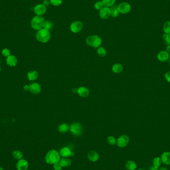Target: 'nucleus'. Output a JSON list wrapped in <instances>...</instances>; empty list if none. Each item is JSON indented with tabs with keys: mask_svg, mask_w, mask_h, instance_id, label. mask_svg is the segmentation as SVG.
I'll use <instances>...</instances> for the list:
<instances>
[{
	"mask_svg": "<svg viewBox=\"0 0 170 170\" xmlns=\"http://www.w3.org/2000/svg\"><path fill=\"white\" fill-rule=\"evenodd\" d=\"M60 155L57 151L54 149L50 150L46 154L45 160L48 164L54 165L59 162L61 159Z\"/></svg>",
	"mask_w": 170,
	"mask_h": 170,
	"instance_id": "1",
	"label": "nucleus"
},
{
	"mask_svg": "<svg viewBox=\"0 0 170 170\" xmlns=\"http://www.w3.org/2000/svg\"><path fill=\"white\" fill-rule=\"evenodd\" d=\"M35 37L39 42L44 43L49 41L51 38V33L49 29L42 28L37 31Z\"/></svg>",
	"mask_w": 170,
	"mask_h": 170,
	"instance_id": "2",
	"label": "nucleus"
},
{
	"mask_svg": "<svg viewBox=\"0 0 170 170\" xmlns=\"http://www.w3.org/2000/svg\"><path fill=\"white\" fill-rule=\"evenodd\" d=\"M45 20L42 16H35L31 19L30 26L33 29L35 30H39L43 28Z\"/></svg>",
	"mask_w": 170,
	"mask_h": 170,
	"instance_id": "3",
	"label": "nucleus"
},
{
	"mask_svg": "<svg viewBox=\"0 0 170 170\" xmlns=\"http://www.w3.org/2000/svg\"><path fill=\"white\" fill-rule=\"evenodd\" d=\"M102 42L101 37L98 35H91L86 39L87 44L93 47H98L101 45Z\"/></svg>",
	"mask_w": 170,
	"mask_h": 170,
	"instance_id": "4",
	"label": "nucleus"
},
{
	"mask_svg": "<svg viewBox=\"0 0 170 170\" xmlns=\"http://www.w3.org/2000/svg\"><path fill=\"white\" fill-rule=\"evenodd\" d=\"M69 130L74 135L78 136L82 134L83 128L80 123H75L70 125Z\"/></svg>",
	"mask_w": 170,
	"mask_h": 170,
	"instance_id": "5",
	"label": "nucleus"
},
{
	"mask_svg": "<svg viewBox=\"0 0 170 170\" xmlns=\"http://www.w3.org/2000/svg\"><path fill=\"white\" fill-rule=\"evenodd\" d=\"M83 26L84 25L81 21L76 20L72 22L70 26V29L72 33H77L82 30Z\"/></svg>",
	"mask_w": 170,
	"mask_h": 170,
	"instance_id": "6",
	"label": "nucleus"
},
{
	"mask_svg": "<svg viewBox=\"0 0 170 170\" xmlns=\"http://www.w3.org/2000/svg\"><path fill=\"white\" fill-rule=\"evenodd\" d=\"M117 9L120 14H127L130 13L131 10V7L127 2H122L117 6Z\"/></svg>",
	"mask_w": 170,
	"mask_h": 170,
	"instance_id": "7",
	"label": "nucleus"
},
{
	"mask_svg": "<svg viewBox=\"0 0 170 170\" xmlns=\"http://www.w3.org/2000/svg\"><path fill=\"white\" fill-rule=\"evenodd\" d=\"M47 11V7L42 4H37L33 7V12L36 16H42Z\"/></svg>",
	"mask_w": 170,
	"mask_h": 170,
	"instance_id": "8",
	"label": "nucleus"
},
{
	"mask_svg": "<svg viewBox=\"0 0 170 170\" xmlns=\"http://www.w3.org/2000/svg\"><path fill=\"white\" fill-rule=\"evenodd\" d=\"M99 17L103 20H108L111 17V11L110 7H104L99 11Z\"/></svg>",
	"mask_w": 170,
	"mask_h": 170,
	"instance_id": "9",
	"label": "nucleus"
},
{
	"mask_svg": "<svg viewBox=\"0 0 170 170\" xmlns=\"http://www.w3.org/2000/svg\"><path fill=\"white\" fill-rule=\"evenodd\" d=\"M129 142V138L126 135H123L120 136L117 139V145L120 148H124L126 147Z\"/></svg>",
	"mask_w": 170,
	"mask_h": 170,
	"instance_id": "10",
	"label": "nucleus"
},
{
	"mask_svg": "<svg viewBox=\"0 0 170 170\" xmlns=\"http://www.w3.org/2000/svg\"><path fill=\"white\" fill-rule=\"evenodd\" d=\"M29 91L31 93L37 95L40 93L41 91V86L37 83H33L29 85Z\"/></svg>",
	"mask_w": 170,
	"mask_h": 170,
	"instance_id": "11",
	"label": "nucleus"
},
{
	"mask_svg": "<svg viewBox=\"0 0 170 170\" xmlns=\"http://www.w3.org/2000/svg\"><path fill=\"white\" fill-rule=\"evenodd\" d=\"M170 58L169 53L166 51H161L157 55L158 60L161 62H165Z\"/></svg>",
	"mask_w": 170,
	"mask_h": 170,
	"instance_id": "12",
	"label": "nucleus"
},
{
	"mask_svg": "<svg viewBox=\"0 0 170 170\" xmlns=\"http://www.w3.org/2000/svg\"><path fill=\"white\" fill-rule=\"evenodd\" d=\"M28 168V163L25 159H20L17 162V170H27Z\"/></svg>",
	"mask_w": 170,
	"mask_h": 170,
	"instance_id": "13",
	"label": "nucleus"
},
{
	"mask_svg": "<svg viewBox=\"0 0 170 170\" xmlns=\"http://www.w3.org/2000/svg\"><path fill=\"white\" fill-rule=\"evenodd\" d=\"M6 63L8 66L11 67H15L18 63V59L17 57L14 55H11L6 58Z\"/></svg>",
	"mask_w": 170,
	"mask_h": 170,
	"instance_id": "14",
	"label": "nucleus"
},
{
	"mask_svg": "<svg viewBox=\"0 0 170 170\" xmlns=\"http://www.w3.org/2000/svg\"><path fill=\"white\" fill-rule=\"evenodd\" d=\"M71 150L68 147H64L60 150L59 154L61 156L64 158H68L71 156Z\"/></svg>",
	"mask_w": 170,
	"mask_h": 170,
	"instance_id": "15",
	"label": "nucleus"
},
{
	"mask_svg": "<svg viewBox=\"0 0 170 170\" xmlns=\"http://www.w3.org/2000/svg\"><path fill=\"white\" fill-rule=\"evenodd\" d=\"M162 162L166 165H170V152H165L161 155Z\"/></svg>",
	"mask_w": 170,
	"mask_h": 170,
	"instance_id": "16",
	"label": "nucleus"
},
{
	"mask_svg": "<svg viewBox=\"0 0 170 170\" xmlns=\"http://www.w3.org/2000/svg\"><path fill=\"white\" fill-rule=\"evenodd\" d=\"M78 93L80 97L86 98L90 94V91L88 88L85 87H81L77 90Z\"/></svg>",
	"mask_w": 170,
	"mask_h": 170,
	"instance_id": "17",
	"label": "nucleus"
},
{
	"mask_svg": "<svg viewBox=\"0 0 170 170\" xmlns=\"http://www.w3.org/2000/svg\"><path fill=\"white\" fill-rule=\"evenodd\" d=\"M100 156L95 151H91L88 154V159L91 162H96L99 160Z\"/></svg>",
	"mask_w": 170,
	"mask_h": 170,
	"instance_id": "18",
	"label": "nucleus"
},
{
	"mask_svg": "<svg viewBox=\"0 0 170 170\" xmlns=\"http://www.w3.org/2000/svg\"><path fill=\"white\" fill-rule=\"evenodd\" d=\"M61 166L64 168H67L70 166H71L72 164V161L69 158H62L60 160L59 162Z\"/></svg>",
	"mask_w": 170,
	"mask_h": 170,
	"instance_id": "19",
	"label": "nucleus"
},
{
	"mask_svg": "<svg viewBox=\"0 0 170 170\" xmlns=\"http://www.w3.org/2000/svg\"><path fill=\"white\" fill-rule=\"evenodd\" d=\"M27 77L29 81H33L36 80L39 77V73L37 71H30L28 72Z\"/></svg>",
	"mask_w": 170,
	"mask_h": 170,
	"instance_id": "20",
	"label": "nucleus"
},
{
	"mask_svg": "<svg viewBox=\"0 0 170 170\" xmlns=\"http://www.w3.org/2000/svg\"><path fill=\"white\" fill-rule=\"evenodd\" d=\"M125 167L127 170H135L137 168V165L133 161H128L125 164Z\"/></svg>",
	"mask_w": 170,
	"mask_h": 170,
	"instance_id": "21",
	"label": "nucleus"
},
{
	"mask_svg": "<svg viewBox=\"0 0 170 170\" xmlns=\"http://www.w3.org/2000/svg\"><path fill=\"white\" fill-rule=\"evenodd\" d=\"M70 127L67 123H62L59 125L58 127V129L59 132L61 133H64L68 131L69 130Z\"/></svg>",
	"mask_w": 170,
	"mask_h": 170,
	"instance_id": "22",
	"label": "nucleus"
},
{
	"mask_svg": "<svg viewBox=\"0 0 170 170\" xmlns=\"http://www.w3.org/2000/svg\"><path fill=\"white\" fill-rule=\"evenodd\" d=\"M112 70L115 73H120L123 71V66L121 64H115L112 66Z\"/></svg>",
	"mask_w": 170,
	"mask_h": 170,
	"instance_id": "23",
	"label": "nucleus"
},
{
	"mask_svg": "<svg viewBox=\"0 0 170 170\" xmlns=\"http://www.w3.org/2000/svg\"><path fill=\"white\" fill-rule=\"evenodd\" d=\"M110 11H111V17L113 18H116L119 16V13L118 9H117V6L113 5L111 7H110Z\"/></svg>",
	"mask_w": 170,
	"mask_h": 170,
	"instance_id": "24",
	"label": "nucleus"
},
{
	"mask_svg": "<svg viewBox=\"0 0 170 170\" xmlns=\"http://www.w3.org/2000/svg\"><path fill=\"white\" fill-rule=\"evenodd\" d=\"M103 3L104 7H110L114 5L116 0H101Z\"/></svg>",
	"mask_w": 170,
	"mask_h": 170,
	"instance_id": "25",
	"label": "nucleus"
},
{
	"mask_svg": "<svg viewBox=\"0 0 170 170\" xmlns=\"http://www.w3.org/2000/svg\"><path fill=\"white\" fill-rule=\"evenodd\" d=\"M13 156L15 159L20 160V159H22L23 154L22 152L19 150H15L13 152Z\"/></svg>",
	"mask_w": 170,
	"mask_h": 170,
	"instance_id": "26",
	"label": "nucleus"
},
{
	"mask_svg": "<svg viewBox=\"0 0 170 170\" xmlns=\"http://www.w3.org/2000/svg\"><path fill=\"white\" fill-rule=\"evenodd\" d=\"M104 6L103 3L102 2V1H98L95 2L94 4V7L97 11H100L101 9H102L103 7H104Z\"/></svg>",
	"mask_w": 170,
	"mask_h": 170,
	"instance_id": "27",
	"label": "nucleus"
},
{
	"mask_svg": "<svg viewBox=\"0 0 170 170\" xmlns=\"http://www.w3.org/2000/svg\"><path fill=\"white\" fill-rule=\"evenodd\" d=\"M163 30L165 33H170V21H167L163 25Z\"/></svg>",
	"mask_w": 170,
	"mask_h": 170,
	"instance_id": "28",
	"label": "nucleus"
},
{
	"mask_svg": "<svg viewBox=\"0 0 170 170\" xmlns=\"http://www.w3.org/2000/svg\"><path fill=\"white\" fill-rule=\"evenodd\" d=\"M162 163V161H161V159L160 158L156 157L153 159V165L159 168V167L161 166Z\"/></svg>",
	"mask_w": 170,
	"mask_h": 170,
	"instance_id": "29",
	"label": "nucleus"
},
{
	"mask_svg": "<svg viewBox=\"0 0 170 170\" xmlns=\"http://www.w3.org/2000/svg\"><path fill=\"white\" fill-rule=\"evenodd\" d=\"M97 53L101 57H104L106 54V50L102 47H100L97 50Z\"/></svg>",
	"mask_w": 170,
	"mask_h": 170,
	"instance_id": "30",
	"label": "nucleus"
},
{
	"mask_svg": "<svg viewBox=\"0 0 170 170\" xmlns=\"http://www.w3.org/2000/svg\"><path fill=\"white\" fill-rule=\"evenodd\" d=\"M162 37L164 40L165 43L168 45H170V33H164Z\"/></svg>",
	"mask_w": 170,
	"mask_h": 170,
	"instance_id": "31",
	"label": "nucleus"
},
{
	"mask_svg": "<svg viewBox=\"0 0 170 170\" xmlns=\"http://www.w3.org/2000/svg\"><path fill=\"white\" fill-rule=\"evenodd\" d=\"M50 2L52 6L58 7L62 4L63 0H50Z\"/></svg>",
	"mask_w": 170,
	"mask_h": 170,
	"instance_id": "32",
	"label": "nucleus"
},
{
	"mask_svg": "<svg viewBox=\"0 0 170 170\" xmlns=\"http://www.w3.org/2000/svg\"><path fill=\"white\" fill-rule=\"evenodd\" d=\"M52 26H53L52 22L49 20H45V22H44V26H43V28L49 30L50 29H51Z\"/></svg>",
	"mask_w": 170,
	"mask_h": 170,
	"instance_id": "33",
	"label": "nucleus"
},
{
	"mask_svg": "<svg viewBox=\"0 0 170 170\" xmlns=\"http://www.w3.org/2000/svg\"><path fill=\"white\" fill-rule=\"evenodd\" d=\"M107 140H108V144L111 145H114L116 143V141L115 138L113 137V136H112L108 137Z\"/></svg>",
	"mask_w": 170,
	"mask_h": 170,
	"instance_id": "34",
	"label": "nucleus"
},
{
	"mask_svg": "<svg viewBox=\"0 0 170 170\" xmlns=\"http://www.w3.org/2000/svg\"><path fill=\"white\" fill-rule=\"evenodd\" d=\"M2 54L3 56L6 57H7L11 55V51L8 48H4L2 50Z\"/></svg>",
	"mask_w": 170,
	"mask_h": 170,
	"instance_id": "35",
	"label": "nucleus"
},
{
	"mask_svg": "<svg viewBox=\"0 0 170 170\" xmlns=\"http://www.w3.org/2000/svg\"><path fill=\"white\" fill-rule=\"evenodd\" d=\"M53 168L55 170H61L62 169V167L61 166L60 163L58 162L53 165Z\"/></svg>",
	"mask_w": 170,
	"mask_h": 170,
	"instance_id": "36",
	"label": "nucleus"
},
{
	"mask_svg": "<svg viewBox=\"0 0 170 170\" xmlns=\"http://www.w3.org/2000/svg\"><path fill=\"white\" fill-rule=\"evenodd\" d=\"M165 78L168 82L170 83V71L167 72L165 75Z\"/></svg>",
	"mask_w": 170,
	"mask_h": 170,
	"instance_id": "37",
	"label": "nucleus"
},
{
	"mask_svg": "<svg viewBox=\"0 0 170 170\" xmlns=\"http://www.w3.org/2000/svg\"><path fill=\"white\" fill-rule=\"evenodd\" d=\"M42 4L44 5V6L46 7L49 6L50 5H51L50 0H43V2H42Z\"/></svg>",
	"mask_w": 170,
	"mask_h": 170,
	"instance_id": "38",
	"label": "nucleus"
},
{
	"mask_svg": "<svg viewBox=\"0 0 170 170\" xmlns=\"http://www.w3.org/2000/svg\"><path fill=\"white\" fill-rule=\"evenodd\" d=\"M158 169H159L158 168L154 166V165H153L152 166L150 167L149 170H158Z\"/></svg>",
	"mask_w": 170,
	"mask_h": 170,
	"instance_id": "39",
	"label": "nucleus"
},
{
	"mask_svg": "<svg viewBox=\"0 0 170 170\" xmlns=\"http://www.w3.org/2000/svg\"><path fill=\"white\" fill-rule=\"evenodd\" d=\"M24 90L26 91H29V85H26L24 87Z\"/></svg>",
	"mask_w": 170,
	"mask_h": 170,
	"instance_id": "40",
	"label": "nucleus"
},
{
	"mask_svg": "<svg viewBox=\"0 0 170 170\" xmlns=\"http://www.w3.org/2000/svg\"><path fill=\"white\" fill-rule=\"evenodd\" d=\"M166 50L167 52H168V53H170V45H167Z\"/></svg>",
	"mask_w": 170,
	"mask_h": 170,
	"instance_id": "41",
	"label": "nucleus"
},
{
	"mask_svg": "<svg viewBox=\"0 0 170 170\" xmlns=\"http://www.w3.org/2000/svg\"><path fill=\"white\" fill-rule=\"evenodd\" d=\"M158 170H167V168H166L165 167H161L160 168L158 169Z\"/></svg>",
	"mask_w": 170,
	"mask_h": 170,
	"instance_id": "42",
	"label": "nucleus"
},
{
	"mask_svg": "<svg viewBox=\"0 0 170 170\" xmlns=\"http://www.w3.org/2000/svg\"><path fill=\"white\" fill-rule=\"evenodd\" d=\"M0 170H4V169L2 168V167H0Z\"/></svg>",
	"mask_w": 170,
	"mask_h": 170,
	"instance_id": "43",
	"label": "nucleus"
},
{
	"mask_svg": "<svg viewBox=\"0 0 170 170\" xmlns=\"http://www.w3.org/2000/svg\"><path fill=\"white\" fill-rule=\"evenodd\" d=\"M145 170V169H144L140 168V169H139V170Z\"/></svg>",
	"mask_w": 170,
	"mask_h": 170,
	"instance_id": "44",
	"label": "nucleus"
},
{
	"mask_svg": "<svg viewBox=\"0 0 170 170\" xmlns=\"http://www.w3.org/2000/svg\"><path fill=\"white\" fill-rule=\"evenodd\" d=\"M169 63L170 65V58H169Z\"/></svg>",
	"mask_w": 170,
	"mask_h": 170,
	"instance_id": "45",
	"label": "nucleus"
},
{
	"mask_svg": "<svg viewBox=\"0 0 170 170\" xmlns=\"http://www.w3.org/2000/svg\"><path fill=\"white\" fill-rule=\"evenodd\" d=\"M1 66H0V73H1Z\"/></svg>",
	"mask_w": 170,
	"mask_h": 170,
	"instance_id": "46",
	"label": "nucleus"
},
{
	"mask_svg": "<svg viewBox=\"0 0 170 170\" xmlns=\"http://www.w3.org/2000/svg\"><path fill=\"white\" fill-rule=\"evenodd\" d=\"M24 1H27V0H24Z\"/></svg>",
	"mask_w": 170,
	"mask_h": 170,
	"instance_id": "47",
	"label": "nucleus"
},
{
	"mask_svg": "<svg viewBox=\"0 0 170 170\" xmlns=\"http://www.w3.org/2000/svg\"><path fill=\"white\" fill-rule=\"evenodd\" d=\"M166 1H169V0H166Z\"/></svg>",
	"mask_w": 170,
	"mask_h": 170,
	"instance_id": "48",
	"label": "nucleus"
}]
</instances>
